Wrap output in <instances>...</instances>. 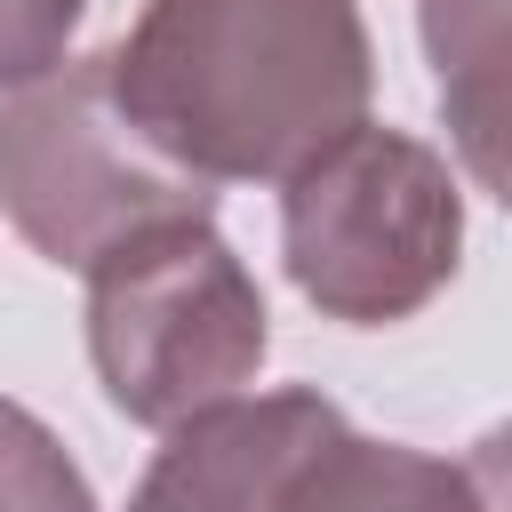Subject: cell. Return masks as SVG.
Returning a JSON list of instances; mask_svg holds the SVG:
<instances>
[{"instance_id":"1","label":"cell","mask_w":512,"mask_h":512,"mask_svg":"<svg viewBox=\"0 0 512 512\" xmlns=\"http://www.w3.org/2000/svg\"><path fill=\"white\" fill-rule=\"evenodd\" d=\"M104 72L120 112L208 184H280L376 96L360 0H144Z\"/></svg>"},{"instance_id":"2","label":"cell","mask_w":512,"mask_h":512,"mask_svg":"<svg viewBox=\"0 0 512 512\" xmlns=\"http://www.w3.org/2000/svg\"><path fill=\"white\" fill-rule=\"evenodd\" d=\"M280 256L320 320L392 328L456 280L464 192L432 144L360 120L280 176Z\"/></svg>"},{"instance_id":"3","label":"cell","mask_w":512,"mask_h":512,"mask_svg":"<svg viewBox=\"0 0 512 512\" xmlns=\"http://www.w3.org/2000/svg\"><path fill=\"white\" fill-rule=\"evenodd\" d=\"M264 344V288L208 216L152 224L88 264V360L128 424L168 432L176 416L240 392L264 368Z\"/></svg>"},{"instance_id":"4","label":"cell","mask_w":512,"mask_h":512,"mask_svg":"<svg viewBox=\"0 0 512 512\" xmlns=\"http://www.w3.org/2000/svg\"><path fill=\"white\" fill-rule=\"evenodd\" d=\"M208 208V176L176 168L120 112L104 56H64L0 104V216L32 256L88 272L104 248Z\"/></svg>"},{"instance_id":"5","label":"cell","mask_w":512,"mask_h":512,"mask_svg":"<svg viewBox=\"0 0 512 512\" xmlns=\"http://www.w3.org/2000/svg\"><path fill=\"white\" fill-rule=\"evenodd\" d=\"M344 432V408L312 384L288 392H224L168 424L128 512H280L296 472Z\"/></svg>"},{"instance_id":"6","label":"cell","mask_w":512,"mask_h":512,"mask_svg":"<svg viewBox=\"0 0 512 512\" xmlns=\"http://www.w3.org/2000/svg\"><path fill=\"white\" fill-rule=\"evenodd\" d=\"M416 32L464 176L512 208V0H416Z\"/></svg>"},{"instance_id":"7","label":"cell","mask_w":512,"mask_h":512,"mask_svg":"<svg viewBox=\"0 0 512 512\" xmlns=\"http://www.w3.org/2000/svg\"><path fill=\"white\" fill-rule=\"evenodd\" d=\"M280 512H472V480H464V464H440L424 448L368 440L344 424L296 472Z\"/></svg>"},{"instance_id":"8","label":"cell","mask_w":512,"mask_h":512,"mask_svg":"<svg viewBox=\"0 0 512 512\" xmlns=\"http://www.w3.org/2000/svg\"><path fill=\"white\" fill-rule=\"evenodd\" d=\"M0 512H96L88 472L24 400H0Z\"/></svg>"},{"instance_id":"9","label":"cell","mask_w":512,"mask_h":512,"mask_svg":"<svg viewBox=\"0 0 512 512\" xmlns=\"http://www.w3.org/2000/svg\"><path fill=\"white\" fill-rule=\"evenodd\" d=\"M88 0H0V88H24L72 56Z\"/></svg>"},{"instance_id":"10","label":"cell","mask_w":512,"mask_h":512,"mask_svg":"<svg viewBox=\"0 0 512 512\" xmlns=\"http://www.w3.org/2000/svg\"><path fill=\"white\" fill-rule=\"evenodd\" d=\"M464 480H472V512H512V424L480 432V448L464 456Z\"/></svg>"}]
</instances>
